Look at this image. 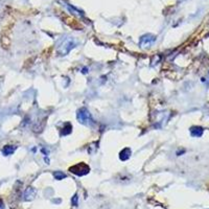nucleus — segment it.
<instances>
[{"label":"nucleus","instance_id":"nucleus-11","mask_svg":"<svg viewBox=\"0 0 209 209\" xmlns=\"http://www.w3.org/2000/svg\"><path fill=\"white\" fill-rule=\"evenodd\" d=\"M77 200H79V197H77V195L73 196L72 199H71V203H72V205L77 206Z\"/></svg>","mask_w":209,"mask_h":209},{"label":"nucleus","instance_id":"nucleus-9","mask_svg":"<svg viewBox=\"0 0 209 209\" xmlns=\"http://www.w3.org/2000/svg\"><path fill=\"white\" fill-rule=\"evenodd\" d=\"M72 132V126H71V124L70 123H66V126H64V129H63V132L61 133V135H68V134H70V133Z\"/></svg>","mask_w":209,"mask_h":209},{"label":"nucleus","instance_id":"nucleus-12","mask_svg":"<svg viewBox=\"0 0 209 209\" xmlns=\"http://www.w3.org/2000/svg\"><path fill=\"white\" fill-rule=\"evenodd\" d=\"M0 209H4V205L2 203V201H0Z\"/></svg>","mask_w":209,"mask_h":209},{"label":"nucleus","instance_id":"nucleus-6","mask_svg":"<svg viewBox=\"0 0 209 209\" xmlns=\"http://www.w3.org/2000/svg\"><path fill=\"white\" fill-rule=\"evenodd\" d=\"M131 154H132V151H131V149H129V147H126V149H123L121 152H120L119 159L122 160V161H126V160H128L129 158L131 157Z\"/></svg>","mask_w":209,"mask_h":209},{"label":"nucleus","instance_id":"nucleus-3","mask_svg":"<svg viewBox=\"0 0 209 209\" xmlns=\"http://www.w3.org/2000/svg\"><path fill=\"white\" fill-rule=\"evenodd\" d=\"M69 170H70L72 174L81 177V176L87 175L88 173L90 172V167L86 163H83V162H82V163H77V164H75V165L71 166V167L69 168Z\"/></svg>","mask_w":209,"mask_h":209},{"label":"nucleus","instance_id":"nucleus-7","mask_svg":"<svg viewBox=\"0 0 209 209\" xmlns=\"http://www.w3.org/2000/svg\"><path fill=\"white\" fill-rule=\"evenodd\" d=\"M190 133L193 137H201L203 134V129L201 126H193L190 129Z\"/></svg>","mask_w":209,"mask_h":209},{"label":"nucleus","instance_id":"nucleus-10","mask_svg":"<svg viewBox=\"0 0 209 209\" xmlns=\"http://www.w3.org/2000/svg\"><path fill=\"white\" fill-rule=\"evenodd\" d=\"M54 178H56V180H62V179L66 178V175L62 172H54Z\"/></svg>","mask_w":209,"mask_h":209},{"label":"nucleus","instance_id":"nucleus-5","mask_svg":"<svg viewBox=\"0 0 209 209\" xmlns=\"http://www.w3.org/2000/svg\"><path fill=\"white\" fill-rule=\"evenodd\" d=\"M36 193H37V190H36L35 188L28 187L24 193V199L26 200V201H30V200H33V198H35Z\"/></svg>","mask_w":209,"mask_h":209},{"label":"nucleus","instance_id":"nucleus-8","mask_svg":"<svg viewBox=\"0 0 209 209\" xmlns=\"http://www.w3.org/2000/svg\"><path fill=\"white\" fill-rule=\"evenodd\" d=\"M15 149H16V147H14V145H5V147L2 149V154H3L4 156L12 155L15 152Z\"/></svg>","mask_w":209,"mask_h":209},{"label":"nucleus","instance_id":"nucleus-4","mask_svg":"<svg viewBox=\"0 0 209 209\" xmlns=\"http://www.w3.org/2000/svg\"><path fill=\"white\" fill-rule=\"evenodd\" d=\"M155 42H156V36L149 33V35H144L140 38V40H139V46L141 48H147L153 45Z\"/></svg>","mask_w":209,"mask_h":209},{"label":"nucleus","instance_id":"nucleus-2","mask_svg":"<svg viewBox=\"0 0 209 209\" xmlns=\"http://www.w3.org/2000/svg\"><path fill=\"white\" fill-rule=\"evenodd\" d=\"M74 47H75L74 40L71 39V38H67V39L63 40L62 43L58 46L57 51H58V54H60V56H66V54H69L70 50Z\"/></svg>","mask_w":209,"mask_h":209},{"label":"nucleus","instance_id":"nucleus-1","mask_svg":"<svg viewBox=\"0 0 209 209\" xmlns=\"http://www.w3.org/2000/svg\"><path fill=\"white\" fill-rule=\"evenodd\" d=\"M77 121H79L80 123L84 124V126H93V124H94L93 118H92L90 112L88 111L86 108H81V109L77 111Z\"/></svg>","mask_w":209,"mask_h":209}]
</instances>
